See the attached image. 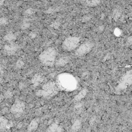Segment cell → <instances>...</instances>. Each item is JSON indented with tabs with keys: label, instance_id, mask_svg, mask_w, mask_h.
<instances>
[{
	"label": "cell",
	"instance_id": "30bf717a",
	"mask_svg": "<svg viewBox=\"0 0 132 132\" xmlns=\"http://www.w3.org/2000/svg\"><path fill=\"white\" fill-rule=\"evenodd\" d=\"M7 123L8 120L6 118L4 117H0V130H3L6 128Z\"/></svg>",
	"mask_w": 132,
	"mask_h": 132
},
{
	"label": "cell",
	"instance_id": "6da1fadb",
	"mask_svg": "<svg viewBox=\"0 0 132 132\" xmlns=\"http://www.w3.org/2000/svg\"><path fill=\"white\" fill-rule=\"evenodd\" d=\"M56 51L55 48L50 47L40 54L39 59L41 63L46 66H52L56 61Z\"/></svg>",
	"mask_w": 132,
	"mask_h": 132
},
{
	"label": "cell",
	"instance_id": "52a82bcc",
	"mask_svg": "<svg viewBox=\"0 0 132 132\" xmlns=\"http://www.w3.org/2000/svg\"><path fill=\"white\" fill-rule=\"evenodd\" d=\"M61 83L62 85L64 86V87L67 88L72 87L74 84V79L70 75H63L61 78Z\"/></svg>",
	"mask_w": 132,
	"mask_h": 132
},
{
	"label": "cell",
	"instance_id": "9c48e42d",
	"mask_svg": "<svg viewBox=\"0 0 132 132\" xmlns=\"http://www.w3.org/2000/svg\"><path fill=\"white\" fill-rule=\"evenodd\" d=\"M4 39L8 42H14V41L16 39V36L12 33H8L4 36Z\"/></svg>",
	"mask_w": 132,
	"mask_h": 132
},
{
	"label": "cell",
	"instance_id": "5bb4252c",
	"mask_svg": "<svg viewBox=\"0 0 132 132\" xmlns=\"http://www.w3.org/2000/svg\"><path fill=\"white\" fill-rule=\"evenodd\" d=\"M4 96L5 98H6L7 99H9V98H11L13 96V93L11 91L7 90L5 92Z\"/></svg>",
	"mask_w": 132,
	"mask_h": 132
},
{
	"label": "cell",
	"instance_id": "8992f818",
	"mask_svg": "<svg viewBox=\"0 0 132 132\" xmlns=\"http://www.w3.org/2000/svg\"><path fill=\"white\" fill-rule=\"evenodd\" d=\"M25 108V104L22 101L14 103L11 108V112L14 114H20L22 113Z\"/></svg>",
	"mask_w": 132,
	"mask_h": 132
},
{
	"label": "cell",
	"instance_id": "7a4b0ae2",
	"mask_svg": "<svg viewBox=\"0 0 132 132\" xmlns=\"http://www.w3.org/2000/svg\"><path fill=\"white\" fill-rule=\"evenodd\" d=\"M80 41V38L78 37H69L63 41L62 48L67 52H70L78 47Z\"/></svg>",
	"mask_w": 132,
	"mask_h": 132
},
{
	"label": "cell",
	"instance_id": "3957f363",
	"mask_svg": "<svg viewBox=\"0 0 132 132\" xmlns=\"http://www.w3.org/2000/svg\"><path fill=\"white\" fill-rule=\"evenodd\" d=\"M42 93L45 96L51 97L54 96L58 91V87L56 84L53 82H49L43 86Z\"/></svg>",
	"mask_w": 132,
	"mask_h": 132
},
{
	"label": "cell",
	"instance_id": "e0dca14e",
	"mask_svg": "<svg viewBox=\"0 0 132 132\" xmlns=\"http://www.w3.org/2000/svg\"><path fill=\"white\" fill-rule=\"evenodd\" d=\"M87 2L88 3V5L90 6H95L100 3L99 1H87Z\"/></svg>",
	"mask_w": 132,
	"mask_h": 132
},
{
	"label": "cell",
	"instance_id": "277c9868",
	"mask_svg": "<svg viewBox=\"0 0 132 132\" xmlns=\"http://www.w3.org/2000/svg\"><path fill=\"white\" fill-rule=\"evenodd\" d=\"M93 48V45L90 42H85L79 46L76 50V55L81 56L88 53Z\"/></svg>",
	"mask_w": 132,
	"mask_h": 132
},
{
	"label": "cell",
	"instance_id": "9a60e30c",
	"mask_svg": "<svg viewBox=\"0 0 132 132\" xmlns=\"http://www.w3.org/2000/svg\"><path fill=\"white\" fill-rule=\"evenodd\" d=\"M8 21L7 19L5 17H1L0 18V25H5L7 24Z\"/></svg>",
	"mask_w": 132,
	"mask_h": 132
},
{
	"label": "cell",
	"instance_id": "ac0fdd59",
	"mask_svg": "<svg viewBox=\"0 0 132 132\" xmlns=\"http://www.w3.org/2000/svg\"><path fill=\"white\" fill-rule=\"evenodd\" d=\"M4 98L5 97H4V95L0 93V104H1V103L3 101V100H4Z\"/></svg>",
	"mask_w": 132,
	"mask_h": 132
},
{
	"label": "cell",
	"instance_id": "7c38bea8",
	"mask_svg": "<svg viewBox=\"0 0 132 132\" xmlns=\"http://www.w3.org/2000/svg\"><path fill=\"white\" fill-rule=\"evenodd\" d=\"M42 80H43V78L42 77V76L38 74H36L34 77L33 78V80H32V81H33V83H37V84H39L42 81Z\"/></svg>",
	"mask_w": 132,
	"mask_h": 132
},
{
	"label": "cell",
	"instance_id": "8fae6325",
	"mask_svg": "<svg viewBox=\"0 0 132 132\" xmlns=\"http://www.w3.org/2000/svg\"><path fill=\"white\" fill-rule=\"evenodd\" d=\"M38 126V123L37 122V121H36V120H33L31 123L30 124V125L28 126V129L29 131H33L36 130Z\"/></svg>",
	"mask_w": 132,
	"mask_h": 132
},
{
	"label": "cell",
	"instance_id": "4fadbf2b",
	"mask_svg": "<svg viewBox=\"0 0 132 132\" xmlns=\"http://www.w3.org/2000/svg\"><path fill=\"white\" fill-rule=\"evenodd\" d=\"M57 130V126L56 124H52L47 130V132H56Z\"/></svg>",
	"mask_w": 132,
	"mask_h": 132
},
{
	"label": "cell",
	"instance_id": "2e32d148",
	"mask_svg": "<svg viewBox=\"0 0 132 132\" xmlns=\"http://www.w3.org/2000/svg\"><path fill=\"white\" fill-rule=\"evenodd\" d=\"M24 63H23V62H22L21 60H19L16 63V66H17V67H18V68L22 67L23 66H24Z\"/></svg>",
	"mask_w": 132,
	"mask_h": 132
},
{
	"label": "cell",
	"instance_id": "5b68a950",
	"mask_svg": "<svg viewBox=\"0 0 132 132\" xmlns=\"http://www.w3.org/2000/svg\"><path fill=\"white\" fill-rule=\"evenodd\" d=\"M19 49V46L14 42H8L4 47V52L8 55H12L15 54Z\"/></svg>",
	"mask_w": 132,
	"mask_h": 132
},
{
	"label": "cell",
	"instance_id": "ba28073f",
	"mask_svg": "<svg viewBox=\"0 0 132 132\" xmlns=\"http://www.w3.org/2000/svg\"><path fill=\"white\" fill-rule=\"evenodd\" d=\"M69 58L68 56H64L60 58L55 63L56 65L57 66H64L66 64H67L69 62Z\"/></svg>",
	"mask_w": 132,
	"mask_h": 132
}]
</instances>
